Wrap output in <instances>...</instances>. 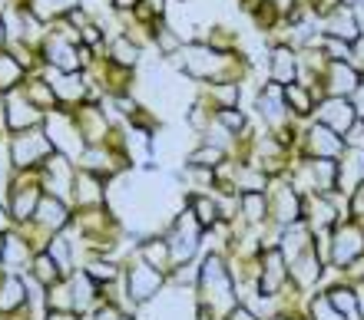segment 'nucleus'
<instances>
[{"label":"nucleus","mask_w":364,"mask_h":320,"mask_svg":"<svg viewBox=\"0 0 364 320\" xmlns=\"http://www.w3.org/2000/svg\"><path fill=\"white\" fill-rule=\"evenodd\" d=\"M331 251L338 264H355L364 255V231L358 225H341L331 241Z\"/></svg>","instance_id":"f257e3e1"},{"label":"nucleus","mask_w":364,"mask_h":320,"mask_svg":"<svg viewBox=\"0 0 364 320\" xmlns=\"http://www.w3.org/2000/svg\"><path fill=\"white\" fill-rule=\"evenodd\" d=\"M355 119H358V109L351 103H345V99H331L325 106V123L335 132H348L355 126Z\"/></svg>","instance_id":"f03ea898"},{"label":"nucleus","mask_w":364,"mask_h":320,"mask_svg":"<svg viewBox=\"0 0 364 320\" xmlns=\"http://www.w3.org/2000/svg\"><path fill=\"white\" fill-rule=\"evenodd\" d=\"M328 297H331V304H335L345 317H358V294L351 291V287H335Z\"/></svg>","instance_id":"7ed1b4c3"},{"label":"nucleus","mask_w":364,"mask_h":320,"mask_svg":"<svg viewBox=\"0 0 364 320\" xmlns=\"http://www.w3.org/2000/svg\"><path fill=\"white\" fill-rule=\"evenodd\" d=\"M315 320H345V314L331 304V297H318L315 301Z\"/></svg>","instance_id":"20e7f679"},{"label":"nucleus","mask_w":364,"mask_h":320,"mask_svg":"<svg viewBox=\"0 0 364 320\" xmlns=\"http://www.w3.org/2000/svg\"><path fill=\"white\" fill-rule=\"evenodd\" d=\"M351 211H355L358 218H364V182L358 185L355 192H351Z\"/></svg>","instance_id":"39448f33"},{"label":"nucleus","mask_w":364,"mask_h":320,"mask_svg":"<svg viewBox=\"0 0 364 320\" xmlns=\"http://www.w3.org/2000/svg\"><path fill=\"white\" fill-rule=\"evenodd\" d=\"M355 109H358V116H364V83L358 86V103H355Z\"/></svg>","instance_id":"423d86ee"}]
</instances>
